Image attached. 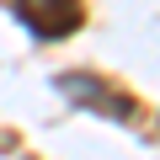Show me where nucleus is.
Here are the masks:
<instances>
[{
  "instance_id": "obj_2",
  "label": "nucleus",
  "mask_w": 160,
  "mask_h": 160,
  "mask_svg": "<svg viewBox=\"0 0 160 160\" xmlns=\"http://www.w3.org/2000/svg\"><path fill=\"white\" fill-rule=\"evenodd\" d=\"M11 16L38 43H64L86 27V6L80 0H11Z\"/></svg>"
},
{
  "instance_id": "obj_1",
  "label": "nucleus",
  "mask_w": 160,
  "mask_h": 160,
  "mask_svg": "<svg viewBox=\"0 0 160 160\" xmlns=\"http://www.w3.org/2000/svg\"><path fill=\"white\" fill-rule=\"evenodd\" d=\"M53 91L69 96L75 107H86V112L107 118V123H133V118H139V102H133L128 91H118L112 80L91 75V69H69V75H59V80H53Z\"/></svg>"
}]
</instances>
